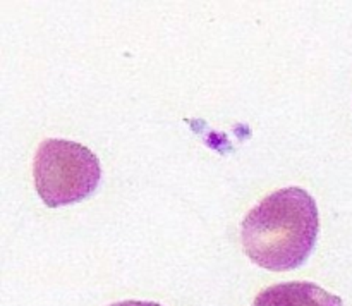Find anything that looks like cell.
<instances>
[{"instance_id":"3957f363","label":"cell","mask_w":352,"mask_h":306,"mask_svg":"<svg viewBox=\"0 0 352 306\" xmlns=\"http://www.w3.org/2000/svg\"><path fill=\"white\" fill-rule=\"evenodd\" d=\"M253 306H342V299L313 282H284L261 291Z\"/></svg>"},{"instance_id":"277c9868","label":"cell","mask_w":352,"mask_h":306,"mask_svg":"<svg viewBox=\"0 0 352 306\" xmlns=\"http://www.w3.org/2000/svg\"><path fill=\"white\" fill-rule=\"evenodd\" d=\"M110 306H162L158 305V303H153V301H120V303H113V305Z\"/></svg>"},{"instance_id":"7a4b0ae2","label":"cell","mask_w":352,"mask_h":306,"mask_svg":"<svg viewBox=\"0 0 352 306\" xmlns=\"http://www.w3.org/2000/svg\"><path fill=\"white\" fill-rule=\"evenodd\" d=\"M34 188L50 208L88 198L102 181V165L89 148L67 140H45L33 160Z\"/></svg>"},{"instance_id":"6da1fadb","label":"cell","mask_w":352,"mask_h":306,"mask_svg":"<svg viewBox=\"0 0 352 306\" xmlns=\"http://www.w3.org/2000/svg\"><path fill=\"white\" fill-rule=\"evenodd\" d=\"M320 230L316 201L302 188H282L261 199L244 217L241 239L258 267L287 272L301 267Z\"/></svg>"}]
</instances>
